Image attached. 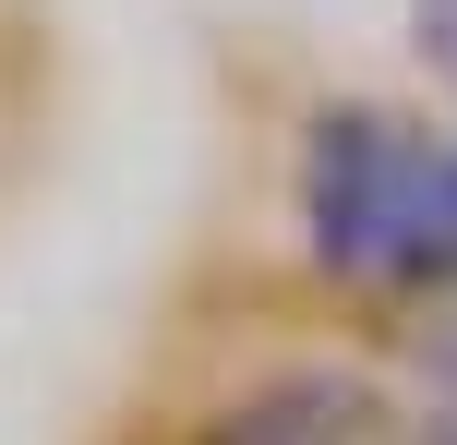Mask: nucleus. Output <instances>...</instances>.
I'll return each instance as SVG.
<instances>
[{"mask_svg":"<svg viewBox=\"0 0 457 445\" xmlns=\"http://www.w3.org/2000/svg\"><path fill=\"white\" fill-rule=\"evenodd\" d=\"M421 385H410V445H457V301L421 313Z\"/></svg>","mask_w":457,"mask_h":445,"instance_id":"3","label":"nucleus"},{"mask_svg":"<svg viewBox=\"0 0 457 445\" xmlns=\"http://www.w3.org/2000/svg\"><path fill=\"white\" fill-rule=\"evenodd\" d=\"M289 229L325 289L373 313L457 301V120L397 96H325L289 144Z\"/></svg>","mask_w":457,"mask_h":445,"instance_id":"1","label":"nucleus"},{"mask_svg":"<svg viewBox=\"0 0 457 445\" xmlns=\"http://www.w3.org/2000/svg\"><path fill=\"white\" fill-rule=\"evenodd\" d=\"M410 37H421V61H457V0H410Z\"/></svg>","mask_w":457,"mask_h":445,"instance_id":"4","label":"nucleus"},{"mask_svg":"<svg viewBox=\"0 0 457 445\" xmlns=\"http://www.w3.org/2000/svg\"><path fill=\"white\" fill-rule=\"evenodd\" d=\"M193 445H410V385L373 361H265L193 422Z\"/></svg>","mask_w":457,"mask_h":445,"instance_id":"2","label":"nucleus"},{"mask_svg":"<svg viewBox=\"0 0 457 445\" xmlns=\"http://www.w3.org/2000/svg\"><path fill=\"white\" fill-rule=\"evenodd\" d=\"M445 85H457V61H445Z\"/></svg>","mask_w":457,"mask_h":445,"instance_id":"5","label":"nucleus"}]
</instances>
